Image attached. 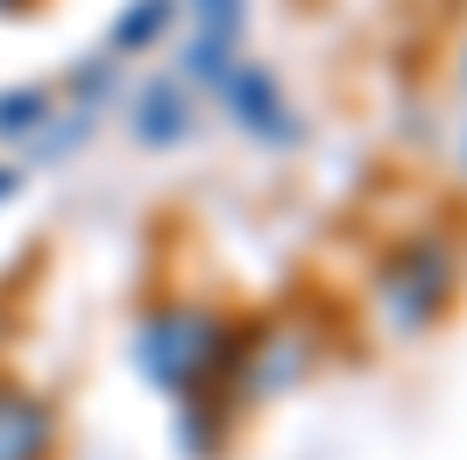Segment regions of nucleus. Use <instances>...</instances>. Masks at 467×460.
I'll list each match as a JSON object with an SVG mask.
<instances>
[{
  "label": "nucleus",
  "instance_id": "obj_1",
  "mask_svg": "<svg viewBox=\"0 0 467 460\" xmlns=\"http://www.w3.org/2000/svg\"><path fill=\"white\" fill-rule=\"evenodd\" d=\"M135 361H142V375L163 382L171 397H199L205 382H220V375L241 369V333H234V319L205 312V305H163V312L142 319Z\"/></svg>",
  "mask_w": 467,
  "mask_h": 460
},
{
  "label": "nucleus",
  "instance_id": "obj_2",
  "mask_svg": "<svg viewBox=\"0 0 467 460\" xmlns=\"http://www.w3.org/2000/svg\"><path fill=\"white\" fill-rule=\"evenodd\" d=\"M376 290H382V312H389L397 333H425V326L446 312V298H453V248L432 241V234L404 241L397 256L382 262Z\"/></svg>",
  "mask_w": 467,
  "mask_h": 460
},
{
  "label": "nucleus",
  "instance_id": "obj_3",
  "mask_svg": "<svg viewBox=\"0 0 467 460\" xmlns=\"http://www.w3.org/2000/svg\"><path fill=\"white\" fill-rule=\"evenodd\" d=\"M220 99H227V114L255 142H297V114H291V99H284L269 64H234L227 78H220Z\"/></svg>",
  "mask_w": 467,
  "mask_h": 460
},
{
  "label": "nucleus",
  "instance_id": "obj_4",
  "mask_svg": "<svg viewBox=\"0 0 467 460\" xmlns=\"http://www.w3.org/2000/svg\"><path fill=\"white\" fill-rule=\"evenodd\" d=\"M50 446H57L50 403L22 382H0V460H50Z\"/></svg>",
  "mask_w": 467,
  "mask_h": 460
},
{
  "label": "nucleus",
  "instance_id": "obj_5",
  "mask_svg": "<svg viewBox=\"0 0 467 460\" xmlns=\"http://www.w3.org/2000/svg\"><path fill=\"white\" fill-rule=\"evenodd\" d=\"M184 135H192V92L163 71V78H149L142 99H135V142L171 149V142H184Z\"/></svg>",
  "mask_w": 467,
  "mask_h": 460
},
{
  "label": "nucleus",
  "instance_id": "obj_6",
  "mask_svg": "<svg viewBox=\"0 0 467 460\" xmlns=\"http://www.w3.org/2000/svg\"><path fill=\"white\" fill-rule=\"evenodd\" d=\"M171 22H177V0H135V7L114 22V50H149Z\"/></svg>",
  "mask_w": 467,
  "mask_h": 460
},
{
  "label": "nucleus",
  "instance_id": "obj_7",
  "mask_svg": "<svg viewBox=\"0 0 467 460\" xmlns=\"http://www.w3.org/2000/svg\"><path fill=\"white\" fill-rule=\"evenodd\" d=\"M43 120H57V114H50V92H43V86L0 92V135H36Z\"/></svg>",
  "mask_w": 467,
  "mask_h": 460
},
{
  "label": "nucleus",
  "instance_id": "obj_8",
  "mask_svg": "<svg viewBox=\"0 0 467 460\" xmlns=\"http://www.w3.org/2000/svg\"><path fill=\"white\" fill-rule=\"evenodd\" d=\"M199 7V36L205 43H227L234 50V36H241V0H192Z\"/></svg>",
  "mask_w": 467,
  "mask_h": 460
},
{
  "label": "nucleus",
  "instance_id": "obj_9",
  "mask_svg": "<svg viewBox=\"0 0 467 460\" xmlns=\"http://www.w3.org/2000/svg\"><path fill=\"white\" fill-rule=\"evenodd\" d=\"M22 192V171H0V199H15Z\"/></svg>",
  "mask_w": 467,
  "mask_h": 460
},
{
  "label": "nucleus",
  "instance_id": "obj_10",
  "mask_svg": "<svg viewBox=\"0 0 467 460\" xmlns=\"http://www.w3.org/2000/svg\"><path fill=\"white\" fill-rule=\"evenodd\" d=\"M22 7H29V0H0V15H22Z\"/></svg>",
  "mask_w": 467,
  "mask_h": 460
}]
</instances>
